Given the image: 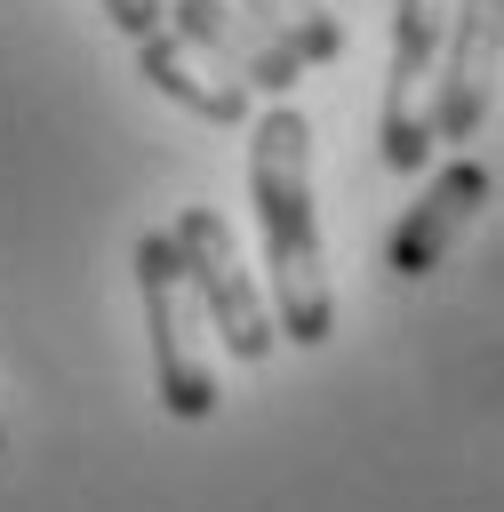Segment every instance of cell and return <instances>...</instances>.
Masks as SVG:
<instances>
[{
    "label": "cell",
    "instance_id": "6da1fadb",
    "mask_svg": "<svg viewBox=\"0 0 504 512\" xmlns=\"http://www.w3.org/2000/svg\"><path fill=\"white\" fill-rule=\"evenodd\" d=\"M248 200L264 224V280H272V328L288 344H328L336 296L320 264V216H312V120L296 104H272L248 136Z\"/></svg>",
    "mask_w": 504,
    "mask_h": 512
},
{
    "label": "cell",
    "instance_id": "7a4b0ae2",
    "mask_svg": "<svg viewBox=\"0 0 504 512\" xmlns=\"http://www.w3.org/2000/svg\"><path fill=\"white\" fill-rule=\"evenodd\" d=\"M136 296H144V328H152V392L168 416L200 424L216 416V368L200 352V296L184 280V256L168 232L136 240Z\"/></svg>",
    "mask_w": 504,
    "mask_h": 512
},
{
    "label": "cell",
    "instance_id": "3957f363",
    "mask_svg": "<svg viewBox=\"0 0 504 512\" xmlns=\"http://www.w3.org/2000/svg\"><path fill=\"white\" fill-rule=\"evenodd\" d=\"M168 240H176L184 280H192V296H200V320L224 336V352H232V360H272L280 328H272V304H264L256 280H248L240 248H232V224H224L216 208H184V216L168 224Z\"/></svg>",
    "mask_w": 504,
    "mask_h": 512
},
{
    "label": "cell",
    "instance_id": "277c9868",
    "mask_svg": "<svg viewBox=\"0 0 504 512\" xmlns=\"http://www.w3.org/2000/svg\"><path fill=\"white\" fill-rule=\"evenodd\" d=\"M448 8L456 0H392V64H384V128L376 152L392 176H416L432 160V120H424V88L448 40Z\"/></svg>",
    "mask_w": 504,
    "mask_h": 512
},
{
    "label": "cell",
    "instance_id": "5b68a950",
    "mask_svg": "<svg viewBox=\"0 0 504 512\" xmlns=\"http://www.w3.org/2000/svg\"><path fill=\"white\" fill-rule=\"evenodd\" d=\"M496 64H504V0H456L448 8V40L432 64V144H472L496 96Z\"/></svg>",
    "mask_w": 504,
    "mask_h": 512
},
{
    "label": "cell",
    "instance_id": "8992f818",
    "mask_svg": "<svg viewBox=\"0 0 504 512\" xmlns=\"http://www.w3.org/2000/svg\"><path fill=\"white\" fill-rule=\"evenodd\" d=\"M168 32H184L224 80H240V88H264L272 104H288V88L304 80V64L248 16V8H232V0H168Z\"/></svg>",
    "mask_w": 504,
    "mask_h": 512
},
{
    "label": "cell",
    "instance_id": "52a82bcc",
    "mask_svg": "<svg viewBox=\"0 0 504 512\" xmlns=\"http://www.w3.org/2000/svg\"><path fill=\"white\" fill-rule=\"evenodd\" d=\"M488 200V168L464 152V160H448L416 200H408V216L392 224V240H384V264L400 272V280H424L440 256H448V240L472 224V208Z\"/></svg>",
    "mask_w": 504,
    "mask_h": 512
},
{
    "label": "cell",
    "instance_id": "ba28073f",
    "mask_svg": "<svg viewBox=\"0 0 504 512\" xmlns=\"http://www.w3.org/2000/svg\"><path fill=\"white\" fill-rule=\"evenodd\" d=\"M136 72H144L168 104H184V112H200V120H216V128H240V120H248V88L224 80L184 32H152V40H136Z\"/></svg>",
    "mask_w": 504,
    "mask_h": 512
},
{
    "label": "cell",
    "instance_id": "9c48e42d",
    "mask_svg": "<svg viewBox=\"0 0 504 512\" xmlns=\"http://www.w3.org/2000/svg\"><path fill=\"white\" fill-rule=\"evenodd\" d=\"M232 8H248L296 64H336V56H344V24H336V8H320V0H232Z\"/></svg>",
    "mask_w": 504,
    "mask_h": 512
},
{
    "label": "cell",
    "instance_id": "30bf717a",
    "mask_svg": "<svg viewBox=\"0 0 504 512\" xmlns=\"http://www.w3.org/2000/svg\"><path fill=\"white\" fill-rule=\"evenodd\" d=\"M104 16H112L128 40H152V32H168V0H104Z\"/></svg>",
    "mask_w": 504,
    "mask_h": 512
}]
</instances>
